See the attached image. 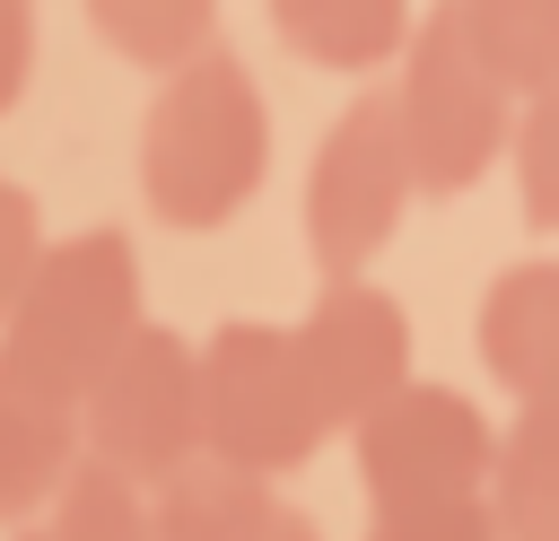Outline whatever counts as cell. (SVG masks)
Here are the masks:
<instances>
[{"label":"cell","instance_id":"obj_1","mask_svg":"<svg viewBox=\"0 0 559 541\" xmlns=\"http://www.w3.org/2000/svg\"><path fill=\"white\" fill-rule=\"evenodd\" d=\"M262 175H271V105L227 44L183 61L175 79H157V96L140 113V201H148V218H166L183 236L227 227L262 192Z\"/></svg>","mask_w":559,"mask_h":541},{"label":"cell","instance_id":"obj_2","mask_svg":"<svg viewBox=\"0 0 559 541\" xmlns=\"http://www.w3.org/2000/svg\"><path fill=\"white\" fill-rule=\"evenodd\" d=\"M140 253L122 227H87V236H61L44 244L35 279L17 288L9 323H0V358L17 375H35L44 393L61 401H87L96 375L131 349L140 332Z\"/></svg>","mask_w":559,"mask_h":541},{"label":"cell","instance_id":"obj_3","mask_svg":"<svg viewBox=\"0 0 559 541\" xmlns=\"http://www.w3.org/2000/svg\"><path fill=\"white\" fill-rule=\"evenodd\" d=\"M393 122H402L419 201L472 192V183L515 148V96H507V79L472 52L454 0L419 9V35H411L402 79H393Z\"/></svg>","mask_w":559,"mask_h":541},{"label":"cell","instance_id":"obj_4","mask_svg":"<svg viewBox=\"0 0 559 541\" xmlns=\"http://www.w3.org/2000/svg\"><path fill=\"white\" fill-rule=\"evenodd\" d=\"M323 436H341V428L306 375L297 323H218L201 340V454H218L253 480H280V471L314 462Z\"/></svg>","mask_w":559,"mask_h":541},{"label":"cell","instance_id":"obj_5","mask_svg":"<svg viewBox=\"0 0 559 541\" xmlns=\"http://www.w3.org/2000/svg\"><path fill=\"white\" fill-rule=\"evenodd\" d=\"M411 201H419V175H411L402 122H393V87H367L323 122V140L306 157V253H314V270L367 279V262L393 244Z\"/></svg>","mask_w":559,"mask_h":541},{"label":"cell","instance_id":"obj_6","mask_svg":"<svg viewBox=\"0 0 559 541\" xmlns=\"http://www.w3.org/2000/svg\"><path fill=\"white\" fill-rule=\"evenodd\" d=\"M79 436H87V462L140 489H166L183 462H201V349L166 323H140L131 349L79 401Z\"/></svg>","mask_w":559,"mask_h":541},{"label":"cell","instance_id":"obj_7","mask_svg":"<svg viewBox=\"0 0 559 541\" xmlns=\"http://www.w3.org/2000/svg\"><path fill=\"white\" fill-rule=\"evenodd\" d=\"M349 462H358L367 506L489 497V471H498V419H489L472 393L411 375L393 401H376V410L349 428Z\"/></svg>","mask_w":559,"mask_h":541},{"label":"cell","instance_id":"obj_8","mask_svg":"<svg viewBox=\"0 0 559 541\" xmlns=\"http://www.w3.org/2000/svg\"><path fill=\"white\" fill-rule=\"evenodd\" d=\"M297 349H306V375L341 436L411 384V314L376 279H323L314 305L297 314Z\"/></svg>","mask_w":559,"mask_h":541},{"label":"cell","instance_id":"obj_9","mask_svg":"<svg viewBox=\"0 0 559 541\" xmlns=\"http://www.w3.org/2000/svg\"><path fill=\"white\" fill-rule=\"evenodd\" d=\"M87 462V436H79V401L44 393L35 375H17L0 358V524L26 532L44 524V506L61 497V480Z\"/></svg>","mask_w":559,"mask_h":541},{"label":"cell","instance_id":"obj_10","mask_svg":"<svg viewBox=\"0 0 559 541\" xmlns=\"http://www.w3.org/2000/svg\"><path fill=\"white\" fill-rule=\"evenodd\" d=\"M472 340H480V366H489L515 401H550V393H559V253L507 262V270L480 288Z\"/></svg>","mask_w":559,"mask_h":541},{"label":"cell","instance_id":"obj_11","mask_svg":"<svg viewBox=\"0 0 559 541\" xmlns=\"http://www.w3.org/2000/svg\"><path fill=\"white\" fill-rule=\"evenodd\" d=\"M271 35L314 70H384L419 35V0H262Z\"/></svg>","mask_w":559,"mask_h":541},{"label":"cell","instance_id":"obj_12","mask_svg":"<svg viewBox=\"0 0 559 541\" xmlns=\"http://www.w3.org/2000/svg\"><path fill=\"white\" fill-rule=\"evenodd\" d=\"M148 515H157V541H271L288 506L271 497V480L201 454L166 489H148Z\"/></svg>","mask_w":559,"mask_h":541},{"label":"cell","instance_id":"obj_13","mask_svg":"<svg viewBox=\"0 0 559 541\" xmlns=\"http://www.w3.org/2000/svg\"><path fill=\"white\" fill-rule=\"evenodd\" d=\"M489 506H498L507 541H559V393L515 401V419L498 428Z\"/></svg>","mask_w":559,"mask_h":541},{"label":"cell","instance_id":"obj_14","mask_svg":"<svg viewBox=\"0 0 559 541\" xmlns=\"http://www.w3.org/2000/svg\"><path fill=\"white\" fill-rule=\"evenodd\" d=\"M79 9L105 52H122L131 70H157V79L218 52V0H79Z\"/></svg>","mask_w":559,"mask_h":541},{"label":"cell","instance_id":"obj_15","mask_svg":"<svg viewBox=\"0 0 559 541\" xmlns=\"http://www.w3.org/2000/svg\"><path fill=\"white\" fill-rule=\"evenodd\" d=\"M472 52L507 79V96L559 87V0H454Z\"/></svg>","mask_w":559,"mask_h":541},{"label":"cell","instance_id":"obj_16","mask_svg":"<svg viewBox=\"0 0 559 541\" xmlns=\"http://www.w3.org/2000/svg\"><path fill=\"white\" fill-rule=\"evenodd\" d=\"M44 541H157V515H148V489L105 471V462H79L61 480V497L44 506Z\"/></svg>","mask_w":559,"mask_h":541},{"label":"cell","instance_id":"obj_17","mask_svg":"<svg viewBox=\"0 0 559 541\" xmlns=\"http://www.w3.org/2000/svg\"><path fill=\"white\" fill-rule=\"evenodd\" d=\"M507 175H515V201L533 227H559V87L524 96L515 113V148H507Z\"/></svg>","mask_w":559,"mask_h":541},{"label":"cell","instance_id":"obj_18","mask_svg":"<svg viewBox=\"0 0 559 541\" xmlns=\"http://www.w3.org/2000/svg\"><path fill=\"white\" fill-rule=\"evenodd\" d=\"M376 541H507L489 497H428V506H376Z\"/></svg>","mask_w":559,"mask_h":541},{"label":"cell","instance_id":"obj_19","mask_svg":"<svg viewBox=\"0 0 559 541\" xmlns=\"http://www.w3.org/2000/svg\"><path fill=\"white\" fill-rule=\"evenodd\" d=\"M35 262H44V218H35V192L0 175V323H9L17 288L35 279Z\"/></svg>","mask_w":559,"mask_h":541},{"label":"cell","instance_id":"obj_20","mask_svg":"<svg viewBox=\"0 0 559 541\" xmlns=\"http://www.w3.org/2000/svg\"><path fill=\"white\" fill-rule=\"evenodd\" d=\"M35 70V0H0V113L26 96Z\"/></svg>","mask_w":559,"mask_h":541},{"label":"cell","instance_id":"obj_21","mask_svg":"<svg viewBox=\"0 0 559 541\" xmlns=\"http://www.w3.org/2000/svg\"><path fill=\"white\" fill-rule=\"evenodd\" d=\"M271 541H323V532H314V524H306V515H297V506H288V515H280V532H271Z\"/></svg>","mask_w":559,"mask_h":541},{"label":"cell","instance_id":"obj_22","mask_svg":"<svg viewBox=\"0 0 559 541\" xmlns=\"http://www.w3.org/2000/svg\"><path fill=\"white\" fill-rule=\"evenodd\" d=\"M9 541H44V524H26V532H9Z\"/></svg>","mask_w":559,"mask_h":541},{"label":"cell","instance_id":"obj_23","mask_svg":"<svg viewBox=\"0 0 559 541\" xmlns=\"http://www.w3.org/2000/svg\"><path fill=\"white\" fill-rule=\"evenodd\" d=\"M367 541H376V532H367Z\"/></svg>","mask_w":559,"mask_h":541}]
</instances>
